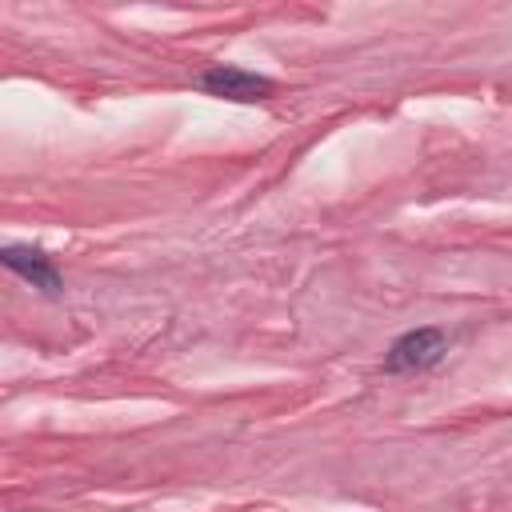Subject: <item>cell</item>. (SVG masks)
<instances>
[{
  "instance_id": "cell-1",
  "label": "cell",
  "mask_w": 512,
  "mask_h": 512,
  "mask_svg": "<svg viewBox=\"0 0 512 512\" xmlns=\"http://www.w3.org/2000/svg\"><path fill=\"white\" fill-rule=\"evenodd\" d=\"M448 352V336L440 328H412L404 332L388 356H384V368L388 372H424V368H436Z\"/></svg>"
},
{
  "instance_id": "cell-2",
  "label": "cell",
  "mask_w": 512,
  "mask_h": 512,
  "mask_svg": "<svg viewBox=\"0 0 512 512\" xmlns=\"http://www.w3.org/2000/svg\"><path fill=\"white\" fill-rule=\"evenodd\" d=\"M200 88L212 92V96H224V100H240V104H252V100H268L276 92V84L268 76H256V72H244L236 64H212L204 76H200Z\"/></svg>"
},
{
  "instance_id": "cell-3",
  "label": "cell",
  "mask_w": 512,
  "mask_h": 512,
  "mask_svg": "<svg viewBox=\"0 0 512 512\" xmlns=\"http://www.w3.org/2000/svg\"><path fill=\"white\" fill-rule=\"evenodd\" d=\"M0 260H4V268H12L20 280H28L32 288H40V292H48V296H56V292L64 288V280H60L52 256H44L40 248L4 244V248H0Z\"/></svg>"
}]
</instances>
